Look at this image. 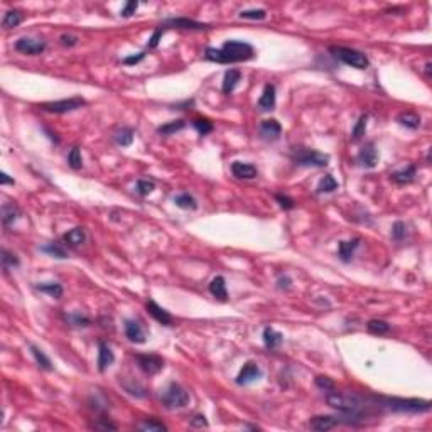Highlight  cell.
Segmentation results:
<instances>
[{"label":"cell","instance_id":"cell-1","mask_svg":"<svg viewBox=\"0 0 432 432\" xmlns=\"http://www.w3.org/2000/svg\"><path fill=\"white\" fill-rule=\"evenodd\" d=\"M255 56L254 46L249 44L246 41L230 39L220 47H206L204 51V59L218 63V65H231V63H241L249 61Z\"/></svg>","mask_w":432,"mask_h":432},{"label":"cell","instance_id":"cell-2","mask_svg":"<svg viewBox=\"0 0 432 432\" xmlns=\"http://www.w3.org/2000/svg\"><path fill=\"white\" fill-rule=\"evenodd\" d=\"M326 404H328L331 409L345 414L351 422L363 417V409L372 407V405H363V398L358 397V395L340 393V392H333V393L326 395Z\"/></svg>","mask_w":432,"mask_h":432},{"label":"cell","instance_id":"cell-3","mask_svg":"<svg viewBox=\"0 0 432 432\" xmlns=\"http://www.w3.org/2000/svg\"><path fill=\"white\" fill-rule=\"evenodd\" d=\"M370 402L378 409H388L392 412H412V414H422L430 410L429 400L420 398H397V397H368Z\"/></svg>","mask_w":432,"mask_h":432},{"label":"cell","instance_id":"cell-4","mask_svg":"<svg viewBox=\"0 0 432 432\" xmlns=\"http://www.w3.org/2000/svg\"><path fill=\"white\" fill-rule=\"evenodd\" d=\"M189 400H191L189 392L176 382H171L169 385L161 392V404L164 405L167 410L184 409L189 404Z\"/></svg>","mask_w":432,"mask_h":432},{"label":"cell","instance_id":"cell-5","mask_svg":"<svg viewBox=\"0 0 432 432\" xmlns=\"http://www.w3.org/2000/svg\"><path fill=\"white\" fill-rule=\"evenodd\" d=\"M329 52L333 54L336 59H340L345 65L355 68V70H366L370 66V59L365 52L353 49V47H345V46H331Z\"/></svg>","mask_w":432,"mask_h":432},{"label":"cell","instance_id":"cell-6","mask_svg":"<svg viewBox=\"0 0 432 432\" xmlns=\"http://www.w3.org/2000/svg\"><path fill=\"white\" fill-rule=\"evenodd\" d=\"M297 166L304 167H326L329 164V156L313 149H297L292 156Z\"/></svg>","mask_w":432,"mask_h":432},{"label":"cell","instance_id":"cell-7","mask_svg":"<svg viewBox=\"0 0 432 432\" xmlns=\"http://www.w3.org/2000/svg\"><path fill=\"white\" fill-rule=\"evenodd\" d=\"M85 105H86V102L81 97H73V98H66V100H57V102L41 103L39 108L43 110V112H47V113L61 115V113H68V112H75V110L85 107Z\"/></svg>","mask_w":432,"mask_h":432},{"label":"cell","instance_id":"cell-8","mask_svg":"<svg viewBox=\"0 0 432 432\" xmlns=\"http://www.w3.org/2000/svg\"><path fill=\"white\" fill-rule=\"evenodd\" d=\"M46 41L43 39H34V38H20L15 41L14 44V49L22 52V54H27V56H38V54H43L46 51Z\"/></svg>","mask_w":432,"mask_h":432},{"label":"cell","instance_id":"cell-9","mask_svg":"<svg viewBox=\"0 0 432 432\" xmlns=\"http://www.w3.org/2000/svg\"><path fill=\"white\" fill-rule=\"evenodd\" d=\"M260 378H262L260 366L257 365L255 361H246L245 365L241 366L240 373L236 375L235 382H236V385H250V383L260 380Z\"/></svg>","mask_w":432,"mask_h":432},{"label":"cell","instance_id":"cell-10","mask_svg":"<svg viewBox=\"0 0 432 432\" xmlns=\"http://www.w3.org/2000/svg\"><path fill=\"white\" fill-rule=\"evenodd\" d=\"M162 27H174V29H184V30H206L211 29L209 24L204 22H198V20L188 19V17H172V19H166L164 25Z\"/></svg>","mask_w":432,"mask_h":432},{"label":"cell","instance_id":"cell-11","mask_svg":"<svg viewBox=\"0 0 432 432\" xmlns=\"http://www.w3.org/2000/svg\"><path fill=\"white\" fill-rule=\"evenodd\" d=\"M137 365L147 375H156L164 368V360L157 355H137Z\"/></svg>","mask_w":432,"mask_h":432},{"label":"cell","instance_id":"cell-12","mask_svg":"<svg viewBox=\"0 0 432 432\" xmlns=\"http://www.w3.org/2000/svg\"><path fill=\"white\" fill-rule=\"evenodd\" d=\"M356 162H358V166L365 167V169H373V167H377L378 152H377L373 142H368V144H365L361 147L360 152H358V156H356Z\"/></svg>","mask_w":432,"mask_h":432},{"label":"cell","instance_id":"cell-13","mask_svg":"<svg viewBox=\"0 0 432 432\" xmlns=\"http://www.w3.org/2000/svg\"><path fill=\"white\" fill-rule=\"evenodd\" d=\"M125 336L130 343H135V345H142L147 341V334L144 328H142L140 321L137 319H125Z\"/></svg>","mask_w":432,"mask_h":432},{"label":"cell","instance_id":"cell-14","mask_svg":"<svg viewBox=\"0 0 432 432\" xmlns=\"http://www.w3.org/2000/svg\"><path fill=\"white\" fill-rule=\"evenodd\" d=\"M341 422H348L346 419H338V417H333V415H316L309 420V427L313 430H329L340 425Z\"/></svg>","mask_w":432,"mask_h":432},{"label":"cell","instance_id":"cell-15","mask_svg":"<svg viewBox=\"0 0 432 432\" xmlns=\"http://www.w3.org/2000/svg\"><path fill=\"white\" fill-rule=\"evenodd\" d=\"M145 309L152 318H154L157 323L162 326H171L172 324V316L169 314V311H166L162 305H159L156 301H147L145 302Z\"/></svg>","mask_w":432,"mask_h":432},{"label":"cell","instance_id":"cell-16","mask_svg":"<svg viewBox=\"0 0 432 432\" xmlns=\"http://www.w3.org/2000/svg\"><path fill=\"white\" fill-rule=\"evenodd\" d=\"M260 132V137L265 140H277L279 137L282 134V125L277 122L275 118H268V120H263L259 127Z\"/></svg>","mask_w":432,"mask_h":432},{"label":"cell","instance_id":"cell-17","mask_svg":"<svg viewBox=\"0 0 432 432\" xmlns=\"http://www.w3.org/2000/svg\"><path fill=\"white\" fill-rule=\"evenodd\" d=\"M63 241H65V245L70 246V249H78V246H81L86 241L85 228H83V226H76V228L66 231V233L63 235Z\"/></svg>","mask_w":432,"mask_h":432},{"label":"cell","instance_id":"cell-18","mask_svg":"<svg viewBox=\"0 0 432 432\" xmlns=\"http://www.w3.org/2000/svg\"><path fill=\"white\" fill-rule=\"evenodd\" d=\"M231 174H233L236 179H255L259 176V171H257V167L254 164L235 161L233 164H231Z\"/></svg>","mask_w":432,"mask_h":432},{"label":"cell","instance_id":"cell-19","mask_svg":"<svg viewBox=\"0 0 432 432\" xmlns=\"http://www.w3.org/2000/svg\"><path fill=\"white\" fill-rule=\"evenodd\" d=\"M115 361V355L112 351V348L108 345H105L103 341H100L98 345V372H107L110 366L113 365Z\"/></svg>","mask_w":432,"mask_h":432},{"label":"cell","instance_id":"cell-20","mask_svg":"<svg viewBox=\"0 0 432 432\" xmlns=\"http://www.w3.org/2000/svg\"><path fill=\"white\" fill-rule=\"evenodd\" d=\"M275 102H277V97H275V86L273 85H265L262 91V97L259 98V110L260 112H270V110L275 108Z\"/></svg>","mask_w":432,"mask_h":432},{"label":"cell","instance_id":"cell-21","mask_svg":"<svg viewBox=\"0 0 432 432\" xmlns=\"http://www.w3.org/2000/svg\"><path fill=\"white\" fill-rule=\"evenodd\" d=\"M262 338H263V345H265L267 350H277V348L284 343V334L270 328V326L263 329Z\"/></svg>","mask_w":432,"mask_h":432},{"label":"cell","instance_id":"cell-22","mask_svg":"<svg viewBox=\"0 0 432 432\" xmlns=\"http://www.w3.org/2000/svg\"><path fill=\"white\" fill-rule=\"evenodd\" d=\"M360 238H353V240H348V241H340L338 245V257L343 262H350L355 255V250L360 246Z\"/></svg>","mask_w":432,"mask_h":432},{"label":"cell","instance_id":"cell-23","mask_svg":"<svg viewBox=\"0 0 432 432\" xmlns=\"http://www.w3.org/2000/svg\"><path fill=\"white\" fill-rule=\"evenodd\" d=\"M209 294L213 297L220 299V301H226L228 299V291H226V281L225 277L221 275H216L211 282H209Z\"/></svg>","mask_w":432,"mask_h":432},{"label":"cell","instance_id":"cell-24","mask_svg":"<svg viewBox=\"0 0 432 432\" xmlns=\"http://www.w3.org/2000/svg\"><path fill=\"white\" fill-rule=\"evenodd\" d=\"M415 174H417V167H415L414 164H410V166L405 167V169L392 172L390 174V179L397 184H409L415 179Z\"/></svg>","mask_w":432,"mask_h":432},{"label":"cell","instance_id":"cell-25","mask_svg":"<svg viewBox=\"0 0 432 432\" xmlns=\"http://www.w3.org/2000/svg\"><path fill=\"white\" fill-rule=\"evenodd\" d=\"M241 80V73L238 70H228L225 73V78H223V93L230 95L235 91V88L238 86V83Z\"/></svg>","mask_w":432,"mask_h":432},{"label":"cell","instance_id":"cell-26","mask_svg":"<svg viewBox=\"0 0 432 432\" xmlns=\"http://www.w3.org/2000/svg\"><path fill=\"white\" fill-rule=\"evenodd\" d=\"M397 122L402 125V127L410 129V130H417L420 127V117L417 113H412V112L400 113L397 117Z\"/></svg>","mask_w":432,"mask_h":432},{"label":"cell","instance_id":"cell-27","mask_svg":"<svg viewBox=\"0 0 432 432\" xmlns=\"http://www.w3.org/2000/svg\"><path fill=\"white\" fill-rule=\"evenodd\" d=\"M19 216H20V211H19V208L15 206V204L4 203V206H2V221H4L5 226L15 223V221L19 220Z\"/></svg>","mask_w":432,"mask_h":432},{"label":"cell","instance_id":"cell-28","mask_svg":"<svg viewBox=\"0 0 432 432\" xmlns=\"http://www.w3.org/2000/svg\"><path fill=\"white\" fill-rule=\"evenodd\" d=\"M22 20H24L22 12H19V10H7L2 19V27L14 29V27H17L19 24H22Z\"/></svg>","mask_w":432,"mask_h":432},{"label":"cell","instance_id":"cell-29","mask_svg":"<svg viewBox=\"0 0 432 432\" xmlns=\"http://www.w3.org/2000/svg\"><path fill=\"white\" fill-rule=\"evenodd\" d=\"M29 350L33 353V356L36 358V361H38L39 368H43V370H47V372L52 370V363L49 360V356H47L41 348H38L36 345H29Z\"/></svg>","mask_w":432,"mask_h":432},{"label":"cell","instance_id":"cell-30","mask_svg":"<svg viewBox=\"0 0 432 432\" xmlns=\"http://www.w3.org/2000/svg\"><path fill=\"white\" fill-rule=\"evenodd\" d=\"M36 289H38V291H41V292H44V294H47V296H51V297H54V299H59L61 296H63V286L61 284H57V282H43V284H38V286H36Z\"/></svg>","mask_w":432,"mask_h":432},{"label":"cell","instance_id":"cell-31","mask_svg":"<svg viewBox=\"0 0 432 432\" xmlns=\"http://www.w3.org/2000/svg\"><path fill=\"white\" fill-rule=\"evenodd\" d=\"M134 135H135V132L130 127H124V129L115 132L113 139L120 147H129V145H132V142H134Z\"/></svg>","mask_w":432,"mask_h":432},{"label":"cell","instance_id":"cell-32","mask_svg":"<svg viewBox=\"0 0 432 432\" xmlns=\"http://www.w3.org/2000/svg\"><path fill=\"white\" fill-rule=\"evenodd\" d=\"M174 204L181 209H196L198 208V201L189 193H181V194H177V196H174Z\"/></svg>","mask_w":432,"mask_h":432},{"label":"cell","instance_id":"cell-33","mask_svg":"<svg viewBox=\"0 0 432 432\" xmlns=\"http://www.w3.org/2000/svg\"><path fill=\"white\" fill-rule=\"evenodd\" d=\"M184 127H186V122L184 120H172V122H167L164 125H161V127H157V134L159 135H172L176 134V132L182 130Z\"/></svg>","mask_w":432,"mask_h":432},{"label":"cell","instance_id":"cell-34","mask_svg":"<svg viewBox=\"0 0 432 432\" xmlns=\"http://www.w3.org/2000/svg\"><path fill=\"white\" fill-rule=\"evenodd\" d=\"M0 260H2V268L5 272L20 265V260L17 259V255L12 254V252H9V250H5V249H2V252H0Z\"/></svg>","mask_w":432,"mask_h":432},{"label":"cell","instance_id":"cell-35","mask_svg":"<svg viewBox=\"0 0 432 432\" xmlns=\"http://www.w3.org/2000/svg\"><path fill=\"white\" fill-rule=\"evenodd\" d=\"M366 329L370 331L372 334L382 336V334H387L390 331V324L387 321H382V319H372V321H368Z\"/></svg>","mask_w":432,"mask_h":432},{"label":"cell","instance_id":"cell-36","mask_svg":"<svg viewBox=\"0 0 432 432\" xmlns=\"http://www.w3.org/2000/svg\"><path fill=\"white\" fill-rule=\"evenodd\" d=\"M338 188H340L338 181H336L331 174H326V176L321 179L319 184H318V193H334Z\"/></svg>","mask_w":432,"mask_h":432},{"label":"cell","instance_id":"cell-37","mask_svg":"<svg viewBox=\"0 0 432 432\" xmlns=\"http://www.w3.org/2000/svg\"><path fill=\"white\" fill-rule=\"evenodd\" d=\"M41 252H44V254H47V255H51V257H54V259H68V254H66V250L63 249L61 245H57V243H47V245H43L41 246Z\"/></svg>","mask_w":432,"mask_h":432},{"label":"cell","instance_id":"cell-38","mask_svg":"<svg viewBox=\"0 0 432 432\" xmlns=\"http://www.w3.org/2000/svg\"><path fill=\"white\" fill-rule=\"evenodd\" d=\"M68 164H70L71 169L75 171H80L83 167V157H81V150L80 147H73V149L70 150V154H68Z\"/></svg>","mask_w":432,"mask_h":432},{"label":"cell","instance_id":"cell-39","mask_svg":"<svg viewBox=\"0 0 432 432\" xmlns=\"http://www.w3.org/2000/svg\"><path fill=\"white\" fill-rule=\"evenodd\" d=\"M193 127L198 130L199 135H208V134H211V132H213L214 125H213L211 120H208V118H194L193 120Z\"/></svg>","mask_w":432,"mask_h":432},{"label":"cell","instance_id":"cell-40","mask_svg":"<svg viewBox=\"0 0 432 432\" xmlns=\"http://www.w3.org/2000/svg\"><path fill=\"white\" fill-rule=\"evenodd\" d=\"M65 319L70 323L71 326H76V328H86L89 326V321L86 316H83L81 313H71V314H65Z\"/></svg>","mask_w":432,"mask_h":432},{"label":"cell","instance_id":"cell-41","mask_svg":"<svg viewBox=\"0 0 432 432\" xmlns=\"http://www.w3.org/2000/svg\"><path fill=\"white\" fill-rule=\"evenodd\" d=\"M366 124H368V115H361L358 118V122L355 124V127L351 130V139L353 140H360L366 132Z\"/></svg>","mask_w":432,"mask_h":432},{"label":"cell","instance_id":"cell-42","mask_svg":"<svg viewBox=\"0 0 432 432\" xmlns=\"http://www.w3.org/2000/svg\"><path fill=\"white\" fill-rule=\"evenodd\" d=\"M156 189V182L150 181V179H139L135 182V191L140 194V196H149V194Z\"/></svg>","mask_w":432,"mask_h":432},{"label":"cell","instance_id":"cell-43","mask_svg":"<svg viewBox=\"0 0 432 432\" xmlns=\"http://www.w3.org/2000/svg\"><path fill=\"white\" fill-rule=\"evenodd\" d=\"M267 17L265 9H250V10H241L240 19H249V20H263Z\"/></svg>","mask_w":432,"mask_h":432},{"label":"cell","instance_id":"cell-44","mask_svg":"<svg viewBox=\"0 0 432 432\" xmlns=\"http://www.w3.org/2000/svg\"><path fill=\"white\" fill-rule=\"evenodd\" d=\"M139 429L140 430H149V432H159V430H167V427L162 422H159V420H156V419H147V420H144V422H142L140 425H139Z\"/></svg>","mask_w":432,"mask_h":432},{"label":"cell","instance_id":"cell-45","mask_svg":"<svg viewBox=\"0 0 432 432\" xmlns=\"http://www.w3.org/2000/svg\"><path fill=\"white\" fill-rule=\"evenodd\" d=\"M405 235H407V226H405V223L404 221H395L392 225V238L395 241H400L405 238Z\"/></svg>","mask_w":432,"mask_h":432},{"label":"cell","instance_id":"cell-46","mask_svg":"<svg viewBox=\"0 0 432 432\" xmlns=\"http://www.w3.org/2000/svg\"><path fill=\"white\" fill-rule=\"evenodd\" d=\"M314 383H316V387L321 388V390H324V392H333V390H334V382L331 380L329 377H326V375L316 377Z\"/></svg>","mask_w":432,"mask_h":432},{"label":"cell","instance_id":"cell-47","mask_svg":"<svg viewBox=\"0 0 432 432\" xmlns=\"http://www.w3.org/2000/svg\"><path fill=\"white\" fill-rule=\"evenodd\" d=\"M164 33H166V27H159V29H156V30H154V34H152L150 38H149V41H147V49H156V47L159 46L161 39H162V36H164Z\"/></svg>","mask_w":432,"mask_h":432},{"label":"cell","instance_id":"cell-48","mask_svg":"<svg viewBox=\"0 0 432 432\" xmlns=\"http://www.w3.org/2000/svg\"><path fill=\"white\" fill-rule=\"evenodd\" d=\"M78 43H80V38H78V36H75V34L66 33V34H61V36H59V44L65 46V47H75Z\"/></svg>","mask_w":432,"mask_h":432},{"label":"cell","instance_id":"cell-49","mask_svg":"<svg viewBox=\"0 0 432 432\" xmlns=\"http://www.w3.org/2000/svg\"><path fill=\"white\" fill-rule=\"evenodd\" d=\"M275 201L279 203V206H281L282 209H286V211H289V209H292L294 206H296L294 199L286 196V194H275Z\"/></svg>","mask_w":432,"mask_h":432},{"label":"cell","instance_id":"cell-50","mask_svg":"<svg viewBox=\"0 0 432 432\" xmlns=\"http://www.w3.org/2000/svg\"><path fill=\"white\" fill-rule=\"evenodd\" d=\"M137 9H139V2H127V4H125V7L122 9V12H120V15L125 17V19H129V17H132V15L135 14Z\"/></svg>","mask_w":432,"mask_h":432},{"label":"cell","instance_id":"cell-51","mask_svg":"<svg viewBox=\"0 0 432 432\" xmlns=\"http://www.w3.org/2000/svg\"><path fill=\"white\" fill-rule=\"evenodd\" d=\"M145 57V52H137V54H132V56H127V57H124V65H127V66H134V65H139V63L144 59Z\"/></svg>","mask_w":432,"mask_h":432},{"label":"cell","instance_id":"cell-52","mask_svg":"<svg viewBox=\"0 0 432 432\" xmlns=\"http://www.w3.org/2000/svg\"><path fill=\"white\" fill-rule=\"evenodd\" d=\"M191 425L193 427H208V420L204 415H194V417L191 419Z\"/></svg>","mask_w":432,"mask_h":432},{"label":"cell","instance_id":"cell-53","mask_svg":"<svg viewBox=\"0 0 432 432\" xmlns=\"http://www.w3.org/2000/svg\"><path fill=\"white\" fill-rule=\"evenodd\" d=\"M95 429H102V430H117V425L110 422L108 419H103V422H97L93 424Z\"/></svg>","mask_w":432,"mask_h":432},{"label":"cell","instance_id":"cell-54","mask_svg":"<svg viewBox=\"0 0 432 432\" xmlns=\"http://www.w3.org/2000/svg\"><path fill=\"white\" fill-rule=\"evenodd\" d=\"M279 289H289L291 287V279H289L287 275H284V277H281L279 279Z\"/></svg>","mask_w":432,"mask_h":432},{"label":"cell","instance_id":"cell-55","mask_svg":"<svg viewBox=\"0 0 432 432\" xmlns=\"http://www.w3.org/2000/svg\"><path fill=\"white\" fill-rule=\"evenodd\" d=\"M0 184H2V186H5V184H15V181H14L12 177H9V174L0 172Z\"/></svg>","mask_w":432,"mask_h":432},{"label":"cell","instance_id":"cell-56","mask_svg":"<svg viewBox=\"0 0 432 432\" xmlns=\"http://www.w3.org/2000/svg\"><path fill=\"white\" fill-rule=\"evenodd\" d=\"M425 73H427V75H430V63H427V65H425Z\"/></svg>","mask_w":432,"mask_h":432}]
</instances>
